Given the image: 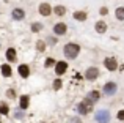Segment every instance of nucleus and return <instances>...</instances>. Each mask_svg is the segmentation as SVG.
<instances>
[{
  "label": "nucleus",
  "mask_w": 124,
  "mask_h": 123,
  "mask_svg": "<svg viewBox=\"0 0 124 123\" xmlns=\"http://www.w3.org/2000/svg\"><path fill=\"white\" fill-rule=\"evenodd\" d=\"M79 52H80V46L76 43H68L64 46V55H66V59H76L79 55Z\"/></svg>",
  "instance_id": "1"
},
{
  "label": "nucleus",
  "mask_w": 124,
  "mask_h": 123,
  "mask_svg": "<svg viewBox=\"0 0 124 123\" xmlns=\"http://www.w3.org/2000/svg\"><path fill=\"white\" fill-rule=\"evenodd\" d=\"M110 118H112V115H110V112L107 109H101V111L96 112V122L99 123H108Z\"/></svg>",
  "instance_id": "2"
},
{
  "label": "nucleus",
  "mask_w": 124,
  "mask_h": 123,
  "mask_svg": "<svg viewBox=\"0 0 124 123\" xmlns=\"http://www.w3.org/2000/svg\"><path fill=\"white\" fill-rule=\"evenodd\" d=\"M91 109H93V103H90L88 99H85L83 103H80V104L77 106V111H79V114H82V115L90 114Z\"/></svg>",
  "instance_id": "3"
},
{
  "label": "nucleus",
  "mask_w": 124,
  "mask_h": 123,
  "mask_svg": "<svg viewBox=\"0 0 124 123\" xmlns=\"http://www.w3.org/2000/svg\"><path fill=\"white\" fill-rule=\"evenodd\" d=\"M97 76H99V70H97L96 66L88 68L86 73H85V77H86L88 80H94V79H97Z\"/></svg>",
  "instance_id": "4"
},
{
  "label": "nucleus",
  "mask_w": 124,
  "mask_h": 123,
  "mask_svg": "<svg viewBox=\"0 0 124 123\" xmlns=\"http://www.w3.org/2000/svg\"><path fill=\"white\" fill-rule=\"evenodd\" d=\"M104 93H105L107 96H112L116 93V84L115 82H107L105 85H104Z\"/></svg>",
  "instance_id": "5"
},
{
  "label": "nucleus",
  "mask_w": 124,
  "mask_h": 123,
  "mask_svg": "<svg viewBox=\"0 0 124 123\" xmlns=\"http://www.w3.org/2000/svg\"><path fill=\"white\" fill-rule=\"evenodd\" d=\"M104 65H105V68H107L108 71H115L116 68H118L116 59H113V57H108V59H105V62H104Z\"/></svg>",
  "instance_id": "6"
},
{
  "label": "nucleus",
  "mask_w": 124,
  "mask_h": 123,
  "mask_svg": "<svg viewBox=\"0 0 124 123\" xmlns=\"http://www.w3.org/2000/svg\"><path fill=\"white\" fill-rule=\"evenodd\" d=\"M66 70H68V63L66 62H58V63H55V73H57L58 76L64 74Z\"/></svg>",
  "instance_id": "7"
},
{
  "label": "nucleus",
  "mask_w": 124,
  "mask_h": 123,
  "mask_svg": "<svg viewBox=\"0 0 124 123\" xmlns=\"http://www.w3.org/2000/svg\"><path fill=\"white\" fill-rule=\"evenodd\" d=\"M54 33H55V35H58V36L64 35V33H66V25H64L63 22H60V24H55V27H54Z\"/></svg>",
  "instance_id": "8"
},
{
  "label": "nucleus",
  "mask_w": 124,
  "mask_h": 123,
  "mask_svg": "<svg viewBox=\"0 0 124 123\" xmlns=\"http://www.w3.org/2000/svg\"><path fill=\"white\" fill-rule=\"evenodd\" d=\"M52 13V8L49 3H41L39 5V14L41 16H49Z\"/></svg>",
  "instance_id": "9"
},
{
  "label": "nucleus",
  "mask_w": 124,
  "mask_h": 123,
  "mask_svg": "<svg viewBox=\"0 0 124 123\" xmlns=\"http://www.w3.org/2000/svg\"><path fill=\"white\" fill-rule=\"evenodd\" d=\"M99 98H101V93L97 92V90H93V92H90V93H88V96H86V99H88L90 103H93V104H94L96 101H99Z\"/></svg>",
  "instance_id": "10"
},
{
  "label": "nucleus",
  "mask_w": 124,
  "mask_h": 123,
  "mask_svg": "<svg viewBox=\"0 0 124 123\" xmlns=\"http://www.w3.org/2000/svg\"><path fill=\"white\" fill-rule=\"evenodd\" d=\"M96 32L97 33H105L107 32V24L104 21H97L96 22Z\"/></svg>",
  "instance_id": "11"
},
{
  "label": "nucleus",
  "mask_w": 124,
  "mask_h": 123,
  "mask_svg": "<svg viewBox=\"0 0 124 123\" xmlns=\"http://www.w3.org/2000/svg\"><path fill=\"white\" fill-rule=\"evenodd\" d=\"M24 16H25L24 9H21V8H16V9H13V18H14L16 21H21V19H24Z\"/></svg>",
  "instance_id": "12"
},
{
  "label": "nucleus",
  "mask_w": 124,
  "mask_h": 123,
  "mask_svg": "<svg viewBox=\"0 0 124 123\" xmlns=\"http://www.w3.org/2000/svg\"><path fill=\"white\" fill-rule=\"evenodd\" d=\"M19 74H21L22 77H28V74H30V68H28L27 65H21V66H19Z\"/></svg>",
  "instance_id": "13"
},
{
  "label": "nucleus",
  "mask_w": 124,
  "mask_h": 123,
  "mask_svg": "<svg viewBox=\"0 0 124 123\" xmlns=\"http://www.w3.org/2000/svg\"><path fill=\"white\" fill-rule=\"evenodd\" d=\"M28 103H30L28 96H27V95H22V96H21V103H19V104H21V109H22V111H25V109L28 107Z\"/></svg>",
  "instance_id": "14"
},
{
  "label": "nucleus",
  "mask_w": 124,
  "mask_h": 123,
  "mask_svg": "<svg viewBox=\"0 0 124 123\" xmlns=\"http://www.w3.org/2000/svg\"><path fill=\"white\" fill-rule=\"evenodd\" d=\"M74 19H76V21H80V22L86 21V13L85 11H76L74 13Z\"/></svg>",
  "instance_id": "15"
},
{
  "label": "nucleus",
  "mask_w": 124,
  "mask_h": 123,
  "mask_svg": "<svg viewBox=\"0 0 124 123\" xmlns=\"http://www.w3.org/2000/svg\"><path fill=\"white\" fill-rule=\"evenodd\" d=\"M6 59H8V62H16V51L13 47L6 51Z\"/></svg>",
  "instance_id": "16"
},
{
  "label": "nucleus",
  "mask_w": 124,
  "mask_h": 123,
  "mask_svg": "<svg viewBox=\"0 0 124 123\" xmlns=\"http://www.w3.org/2000/svg\"><path fill=\"white\" fill-rule=\"evenodd\" d=\"M0 70H2V74L5 77H9V76H11V66H9V65H2V68H0Z\"/></svg>",
  "instance_id": "17"
},
{
  "label": "nucleus",
  "mask_w": 124,
  "mask_h": 123,
  "mask_svg": "<svg viewBox=\"0 0 124 123\" xmlns=\"http://www.w3.org/2000/svg\"><path fill=\"white\" fill-rule=\"evenodd\" d=\"M115 16H116V19H118V21H124V6H119V8H116Z\"/></svg>",
  "instance_id": "18"
},
{
  "label": "nucleus",
  "mask_w": 124,
  "mask_h": 123,
  "mask_svg": "<svg viewBox=\"0 0 124 123\" xmlns=\"http://www.w3.org/2000/svg\"><path fill=\"white\" fill-rule=\"evenodd\" d=\"M54 13L57 16H63L64 13H66V8H64V6H61V5H58V6H55V8H54Z\"/></svg>",
  "instance_id": "19"
},
{
  "label": "nucleus",
  "mask_w": 124,
  "mask_h": 123,
  "mask_svg": "<svg viewBox=\"0 0 124 123\" xmlns=\"http://www.w3.org/2000/svg\"><path fill=\"white\" fill-rule=\"evenodd\" d=\"M36 49L39 51V52H42V51L46 49V43L44 41H36Z\"/></svg>",
  "instance_id": "20"
},
{
  "label": "nucleus",
  "mask_w": 124,
  "mask_h": 123,
  "mask_svg": "<svg viewBox=\"0 0 124 123\" xmlns=\"http://www.w3.org/2000/svg\"><path fill=\"white\" fill-rule=\"evenodd\" d=\"M8 112H9L8 106H6V104H0V114H3V115H8Z\"/></svg>",
  "instance_id": "21"
},
{
  "label": "nucleus",
  "mask_w": 124,
  "mask_h": 123,
  "mask_svg": "<svg viewBox=\"0 0 124 123\" xmlns=\"http://www.w3.org/2000/svg\"><path fill=\"white\" fill-rule=\"evenodd\" d=\"M61 84H63V82H61V79H55V80H54V88L58 90V88L61 87Z\"/></svg>",
  "instance_id": "22"
},
{
  "label": "nucleus",
  "mask_w": 124,
  "mask_h": 123,
  "mask_svg": "<svg viewBox=\"0 0 124 123\" xmlns=\"http://www.w3.org/2000/svg\"><path fill=\"white\" fill-rule=\"evenodd\" d=\"M44 65H46V68H50V66H54V65H55V60L54 59H47Z\"/></svg>",
  "instance_id": "23"
},
{
  "label": "nucleus",
  "mask_w": 124,
  "mask_h": 123,
  "mask_svg": "<svg viewBox=\"0 0 124 123\" xmlns=\"http://www.w3.org/2000/svg\"><path fill=\"white\" fill-rule=\"evenodd\" d=\"M41 28H42L41 24H33V25H31V30H33V32H39Z\"/></svg>",
  "instance_id": "24"
},
{
  "label": "nucleus",
  "mask_w": 124,
  "mask_h": 123,
  "mask_svg": "<svg viewBox=\"0 0 124 123\" xmlns=\"http://www.w3.org/2000/svg\"><path fill=\"white\" fill-rule=\"evenodd\" d=\"M14 90H8V92H6V96H8V98H14Z\"/></svg>",
  "instance_id": "25"
},
{
  "label": "nucleus",
  "mask_w": 124,
  "mask_h": 123,
  "mask_svg": "<svg viewBox=\"0 0 124 123\" xmlns=\"http://www.w3.org/2000/svg\"><path fill=\"white\" fill-rule=\"evenodd\" d=\"M118 118H119V120H124V111H119L118 112Z\"/></svg>",
  "instance_id": "26"
},
{
  "label": "nucleus",
  "mask_w": 124,
  "mask_h": 123,
  "mask_svg": "<svg viewBox=\"0 0 124 123\" xmlns=\"http://www.w3.org/2000/svg\"><path fill=\"white\" fill-rule=\"evenodd\" d=\"M107 13H108V9H107L105 6H104V8H101V14H102V16H105Z\"/></svg>",
  "instance_id": "27"
},
{
  "label": "nucleus",
  "mask_w": 124,
  "mask_h": 123,
  "mask_svg": "<svg viewBox=\"0 0 124 123\" xmlns=\"http://www.w3.org/2000/svg\"><path fill=\"white\" fill-rule=\"evenodd\" d=\"M71 123H82V122H80V118L74 117V118H71Z\"/></svg>",
  "instance_id": "28"
},
{
  "label": "nucleus",
  "mask_w": 124,
  "mask_h": 123,
  "mask_svg": "<svg viewBox=\"0 0 124 123\" xmlns=\"http://www.w3.org/2000/svg\"><path fill=\"white\" fill-rule=\"evenodd\" d=\"M0 123H2V122H0Z\"/></svg>",
  "instance_id": "29"
}]
</instances>
